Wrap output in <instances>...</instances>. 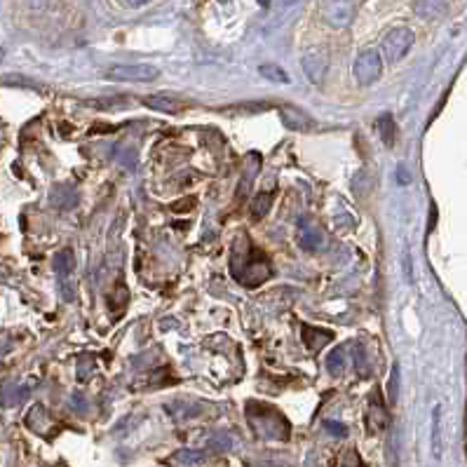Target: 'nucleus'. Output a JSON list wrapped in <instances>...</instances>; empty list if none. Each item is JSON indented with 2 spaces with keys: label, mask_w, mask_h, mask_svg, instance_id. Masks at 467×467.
Here are the masks:
<instances>
[{
  "label": "nucleus",
  "mask_w": 467,
  "mask_h": 467,
  "mask_svg": "<svg viewBox=\"0 0 467 467\" xmlns=\"http://www.w3.org/2000/svg\"><path fill=\"white\" fill-rule=\"evenodd\" d=\"M397 385H399V368H392V380H390V399L395 402L397 399Z\"/></svg>",
  "instance_id": "obj_27"
},
{
  "label": "nucleus",
  "mask_w": 467,
  "mask_h": 467,
  "mask_svg": "<svg viewBox=\"0 0 467 467\" xmlns=\"http://www.w3.org/2000/svg\"><path fill=\"white\" fill-rule=\"evenodd\" d=\"M158 76L160 71L151 64H118L106 71V78L118 83H153Z\"/></svg>",
  "instance_id": "obj_5"
},
{
  "label": "nucleus",
  "mask_w": 467,
  "mask_h": 467,
  "mask_svg": "<svg viewBox=\"0 0 467 467\" xmlns=\"http://www.w3.org/2000/svg\"><path fill=\"white\" fill-rule=\"evenodd\" d=\"M47 411L40 407V404H35L33 409L28 411V416H26V425L33 430V432H38V434H45V425H47Z\"/></svg>",
  "instance_id": "obj_17"
},
{
  "label": "nucleus",
  "mask_w": 467,
  "mask_h": 467,
  "mask_svg": "<svg viewBox=\"0 0 467 467\" xmlns=\"http://www.w3.org/2000/svg\"><path fill=\"white\" fill-rule=\"evenodd\" d=\"M380 73H383V59H380L378 50L368 47V50H362L357 54L353 64V76L362 85V87H368V85L378 83Z\"/></svg>",
  "instance_id": "obj_2"
},
{
  "label": "nucleus",
  "mask_w": 467,
  "mask_h": 467,
  "mask_svg": "<svg viewBox=\"0 0 467 467\" xmlns=\"http://www.w3.org/2000/svg\"><path fill=\"white\" fill-rule=\"evenodd\" d=\"M331 338H334V336H331V331H322V329L308 327V324L303 327V343H305V348H308L310 353L322 350L331 341Z\"/></svg>",
  "instance_id": "obj_13"
},
{
  "label": "nucleus",
  "mask_w": 467,
  "mask_h": 467,
  "mask_svg": "<svg viewBox=\"0 0 467 467\" xmlns=\"http://www.w3.org/2000/svg\"><path fill=\"white\" fill-rule=\"evenodd\" d=\"M355 12L357 5L355 0H324L322 5V19L329 24L331 28H348L355 22Z\"/></svg>",
  "instance_id": "obj_4"
},
{
  "label": "nucleus",
  "mask_w": 467,
  "mask_h": 467,
  "mask_svg": "<svg viewBox=\"0 0 467 467\" xmlns=\"http://www.w3.org/2000/svg\"><path fill=\"white\" fill-rule=\"evenodd\" d=\"M319 244H322V235H317L315 230H303V235H300V247L315 251Z\"/></svg>",
  "instance_id": "obj_21"
},
{
  "label": "nucleus",
  "mask_w": 467,
  "mask_h": 467,
  "mask_svg": "<svg viewBox=\"0 0 467 467\" xmlns=\"http://www.w3.org/2000/svg\"><path fill=\"white\" fill-rule=\"evenodd\" d=\"M71 404H73V407H76V409L85 411V399H83V395H73Z\"/></svg>",
  "instance_id": "obj_30"
},
{
  "label": "nucleus",
  "mask_w": 467,
  "mask_h": 467,
  "mask_svg": "<svg viewBox=\"0 0 467 467\" xmlns=\"http://www.w3.org/2000/svg\"><path fill=\"white\" fill-rule=\"evenodd\" d=\"M26 3H28L31 10H45L47 0H26Z\"/></svg>",
  "instance_id": "obj_29"
},
{
  "label": "nucleus",
  "mask_w": 467,
  "mask_h": 467,
  "mask_svg": "<svg viewBox=\"0 0 467 467\" xmlns=\"http://www.w3.org/2000/svg\"><path fill=\"white\" fill-rule=\"evenodd\" d=\"M270 202H273V195H266V193H261L259 198L254 200V205H251V216L254 219H263L266 214L270 212Z\"/></svg>",
  "instance_id": "obj_20"
},
{
  "label": "nucleus",
  "mask_w": 467,
  "mask_h": 467,
  "mask_svg": "<svg viewBox=\"0 0 467 467\" xmlns=\"http://www.w3.org/2000/svg\"><path fill=\"white\" fill-rule=\"evenodd\" d=\"M343 467H364V463H362V458L357 456L355 451H350L346 460H343Z\"/></svg>",
  "instance_id": "obj_26"
},
{
  "label": "nucleus",
  "mask_w": 467,
  "mask_h": 467,
  "mask_svg": "<svg viewBox=\"0 0 467 467\" xmlns=\"http://www.w3.org/2000/svg\"><path fill=\"white\" fill-rule=\"evenodd\" d=\"M144 106L158 110V113L176 115V113H181V110H186L190 103L176 99V96H167V94H151V96H144Z\"/></svg>",
  "instance_id": "obj_7"
},
{
  "label": "nucleus",
  "mask_w": 467,
  "mask_h": 467,
  "mask_svg": "<svg viewBox=\"0 0 467 467\" xmlns=\"http://www.w3.org/2000/svg\"><path fill=\"white\" fill-rule=\"evenodd\" d=\"M280 118L285 122L287 130H294V132H308V130H312V125H315L308 113H303V110H298V108H291V106L282 108Z\"/></svg>",
  "instance_id": "obj_8"
},
{
  "label": "nucleus",
  "mask_w": 467,
  "mask_h": 467,
  "mask_svg": "<svg viewBox=\"0 0 467 467\" xmlns=\"http://www.w3.org/2000/svg\"><path fill=\"white\" fill-rule=\"evenodd\" d=\"M416 35L414 31L407 28V26H397L392 28L388 35H385L383 40V57L385 61H390V64H397V61H402L407 57V52L411 50V45H414Z\"/></svg>",
  "instance_id": "obj_3"
},
{
  "label": "nucleus",
  "mask_w": 467,
  "mask_h": 467,
  "mask_svg": "<svg viewBox=\"0 0 467 467\" xmlns=\"http://www.w3.org/2000/svg\"><path fill=\"white\" fill-rule=\"evenodd\" d=\"M259 73L270 83H278V85H289L291 83V78H289V73L282 69L278 64H263L259 66Z\"/></svg>",
  "instance_id": "obj_18"
},
{
  "label": "nucleus",
  "mask_w": 467,
  "mask_h": 467,
  "mask_svg": "<svg viewBox=\"0 0 467 467\" xmlns=\"http://www.w3.org/2000/svg\"><path fill=\"white\" fill-rule=\"evenodd\" d=\"M167 411L171 418H176V421H188V418H198L202 411H205V404L190 402V399H179V402L167 404Z\"/></svg>",
  "instance_id": "obj_10"
},
{
  "label": "nucleus",
  "mask_w": 467,
  "mask_h": 467,
  "mask_svg": "<svg viewBox=\"0 0 467 467\" xmlns=\"http://www.w3.org/2000/svg\"><path fill=\"white\" fill-rule=\"evenodd\" d=\"M368 432H383L388 427V414H385V407L380 404V399H371V407H368Z\"/></svg>",
  "instance_id": "obj_12"
},
{
  "label": "nucleus",
  "mask_w": 467,
  "mask_h": 467,
  "mask_svg": "<svg viewBox=\"0 0 467 467\" xmlns=\"http://www.w3.org/2000/svg\"><path fill=\"white\" fill-rule=\"evenodd\" d=\"M414 12L425 22L439 19V17H444V12H446V0H416Z\"/></svg>",
  "instance_id": "obj_11"
},
{
  "label": "nucleus",
  "mask_w": 467,
  "mask_h": 467,
  "mask_svg": "<svg viewBox=\"0 0 467 467\" xmlns=\"http://www.w3.org/2000/svg\"><path fill=\"white\" fill-rule=\"evenodd\" d=\"M376 127H378V134H380V139H383V144L385 146H395V139H397V122H395V118H392L390 113H383L378 118Z\"/></svg>",
  "instance_id": "obj_16"
},
{
  "label": "nucleus",
  "mask_w": 467,
  "mask_h": 467,
  "mask_svg": "<svg viewBox=\"0 0 467 467\" xmlns=\"http://www.w3.org/2000/svg\"><path fill=\"white\" fill-rule=\"evenodd\" d=\"M298 0H280V5L282 8H291V5H296Z\"/></svg>",
  "instance_id": "obj_32"
},
{
  "label": "nucleus",
  "mask_w": 467,
  "mask_h": 467,
  "mask_svg": "<svg viewBox=\"0 0 467 467\" xmlns=\"http://www.w3.org/2000/svg\"><path fill=\"white\" fill-rule=\"evenodd\" d=\"M404 278L409 285H414V268H411V254L409 249H404Z\"/></svg>",
  "instance_id": "obj_23"
},
{
  "label": "nucleus",
  "mask_w": 467,
  "mask_h": 467,
  "mask_svg": "<svg viewBox=\"0 0 467 467\" xmlns=\"http://www.w3.org/2000/svg\"><path fill=\"white\" fill-rule=\"evenodd\" d=\"M61 296H64L66 300L76 298V291H73V282L71 280H61Z\"/></svg>",
  "instance_id": "obj_25"
},
{
  "label": "nucleus",
  "mask_w": 467,
  "mask_h": 467,
  "mask_svg": "<svg viewBox=\"0 0 467 467\" xmlns=\"http://www.w3.org/2000/svg\"><path fill=\"white\" fill-rule=\"evenodd\" d=\"M247 416L251 421V427L256 430L259 437L266 439H287L289 434V425L285 421V416H280L275 409L263 407V404H256L254 407H247Z\"/></svg>",
  "instance_id": "obj_1"
},
{
  "label": "nucleus",
  "mask_w": 467,
  "mask_h": 467,
  "mask_svg": "<svg viewBox=\"0 0 467 467\" xmlns=\"http://www.w3.org/2000/svg\"><path fill=\"white\" fill-rule=\"evenodd\" d=\"M324 427L327 430H331L334 432V437H348V427L346 425H338V423H334V421H329V423H324Z\"/></svg>",
  "instance_id": "obj_24"
},
{
  "label": "nucleus",
  "mask_w": 467,
  "mask_h": 467,
  "mask_svg": "<svg viewBox=\"0 0 467 467\" xmlns=\"http://www.w3.org/2000/svg\"><path fill=\"white\" fill-rule=\"evenodd\" d=\"M300 66H303V73L308 76V80L312 85H319L327 76L329 69V54L322 47H310V50L303 52L300 57Z\"/></svg>",
  "instance_id": "obj_6"
},
{
  "label": "nucleus",
  "mask_w": 467,
  "mask_h": 467,
  "mask_svg": "<svg viewBox=\"0 0 467 467\" xmlns=\"http://www.w3.org/2000/svg\"><path fill=\"white\" fill-rule=\"evenodd\" d=\"M50 202L54 207H59V209H73L78 205V195L73 193L71 188H66V186H57V188H52V193H50Z\"/></svg>",
  "instance_id": "obj_14"
},
{
  "label": "nucleus",
  "mask_w": 467,
  "mask_h": 467,
  "mask_svg": "<svg viewBox=\"0 0 467 467\" xmlns=\"http://www.w3.org/2000/svg\"><path fill=\"white\" fill-rule=\"evenodd\" d=\"M54 270L61 280H69V275L76 270V256H73V249H61L57 256H54Z\"/></svg>",
  "instance_id": "obj_15"
},
{
  "label": "nucleus",
  "mask_w": 467,
  "mask_h": 467,
  "mask_svg": "<svg viewBox=\"0 0 467 467\" xmlns=\"http://www.w3.org/2000/svg\"><path fill=\"white\" fill-rule=\"evenodd\" d=\"M90 371H92V364H87V362H80V368H78V378L80 380H87L90 378Z\"/></svg>",
  "instance_id": "obj_28"
},
{
  "label": "nucleus",
  "mask_w": 467,
  "mask_h": 467,
  "mask_svg": "<svg viewBox=\"0 0 467 467\" xmlns=\"http://www.w3.org/2000/svg\"><path fill=\"white\" fill-rule=\"evenodd\" d=\"M125 3L130 5V8H141V5H146L148 0H125Z\"/></svg>",
  "instance_id": "obj_31"
},
{
  "label": "nucleus",
  "mask_w": 467,
  "mask_h": 467,
  "mask_svg": "<svg viewBox=\"0 0 467 467\" xmlns=\"http://www.w3.org/2000/svg\"><path fill=\"white\" fill-rule=\"evenodd\" d=\"M270 3H273V0H259V5H263V8H270Z\"/></svg>",
  "instance_id": "obj_33"
},
{
  "label": "nucleus",
  "mask_w": 467,
  "mask_h": 467,
  "mask_svg": "<svg viewBox=\"0 0 467 467\" xmlns=\"http://www.w3.org/2000/svg\"><path fill=\"white\" fill-rule=\"evenodd\" d=\"M432 456L441 460L444 456V409L441 404L432 409Z\"/></svg>",
  "instance_id": "obj_9"
},
{
  "label": "nucleus",
  "mask_w": 467,
  "mask_h": 467,
  "mask_svg": "<svg viewBox=\"0 0 467 467\" xmlns=\"http://www.w3.org/2000/svg\"><path fill=\"white\" fill-rule=\"evenodd\" d=\"M174 458L179 460L181 465H198V463L205 460V453H200V451H179Z\"/></svg>",
  "instance_id": "obj_22"
},
{
  "label": "nucleus",
  "mask_w": 467,
  "mask_h": 467,
  "mask_svg": "<svg viewBox=\"0 0 467 467\" xmlns=\"http://www.w3.org/2000/svg\"><path fill=\"white\" fill-rule=\"evenodd\" d=\"M327 371L331 373V376H341L343 371H346V350L343 348H336L334 353L327 357Z\"/></svg>",
  "instance_id": "obj_19"
}]
</instances>
